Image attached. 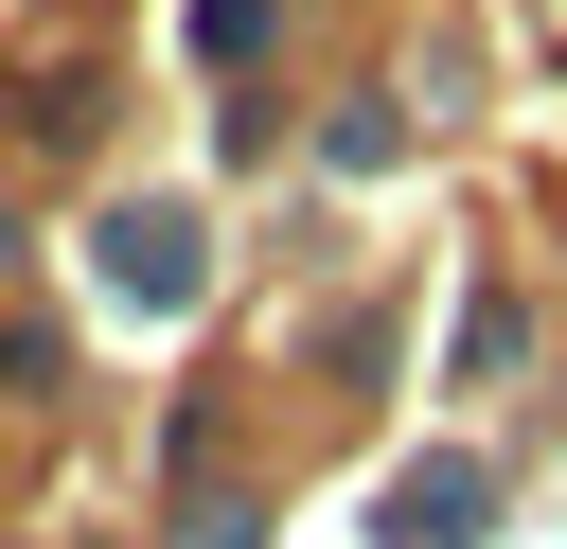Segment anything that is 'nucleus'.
Instances as JSON below:
<instances>
[{
	"instance_id": "1",
	"label": "nucleus",
	"mask_w": 567,
	"mask_h": 549,
	"mask_svg": "<svg viewBox=\"0 0 567 549\" xmlns=\"http://www.w3.org/2000/svg\"><path fill=\"white\" fill-rule=\"evenodd\" d=\"M106 283L124 301H195V213H124L106 230Z\"/></svg>"
},
{
	"instance_id": "2",
	"label": "nucleus",
	"mask_w": 567,
	"mask_h": 549,
	"mask_svg": "<svg viewBox=\"0 0 567 549\" xmlns=\"http://www.w3.org/2000/svg\"><path fill=\"white\" fill-rule=\"evenodd\" d=\"M390 514H408V549H461V531H478V478H461V460H425Z\"/></svg>"
}]
</instances>
